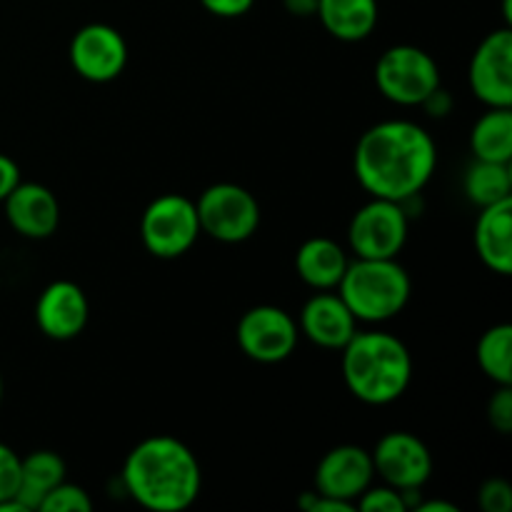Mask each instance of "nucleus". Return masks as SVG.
<instances>
[{
	"mask_svg": "<svg viewBox=\"0 0 512 512\" xmlns=\"http://www.w3.org/2000/svg\"><path fill=\"white\" fill-rule=\"evenodd\" d=\"M298 330L320 348L343 350L345 343L358 333V320L340 295L320 290L300 310Z\"/></svg>",
	"mask_w": 512,
	"mask_h": 512,
	"instance_id": "15",
	"label": "nucleus"
},
{
	"mask_svg": "<svg viewBox=\"0 0 512 512\" xmlns=\"http://www.w3.org/2000/svg\"><path fill=\"white\" fill-rule=\"evenodd\" d=\"M65 480V463L53 450H35L28 458H20V485L15 500L25 510H40L45 495Z\"/></svg>",
	"mask_w": 512,
	"mask_h": 512,
	"instance_id": "20",
	"label": "nucleus"
},
{
	"mask_svg": "<svg viewBox=\"0 0 512 512\" xmlns=\"http://www.w3.org/2000/svg\"><path fill=\"white\" fill-rule=\"evenodd\" d=\"M478 365L493 383L512 385V325L485 330L478 343Z\"/></svg>",
	"mask_w": 512,
	"mask_h": 512,
	"instance_id": "23",
	"label": "nucleus"
},
{
	"mask_svg": "<svg viewBox=\"0 0 512 512\" xmlns=\"http://www.w3.org/2000/svg\"><path fill=\"white\" fill-rule=\"evenodd\" d=\"M200 233L195 203L178 193L155 198L140 218V238L155 258H180L193 248Z\"/></svg>",
	"mask_w": 512,
	"mask_h": 512,
	"instance_id": "6",
	"label": "nucleus"
},
{
	"mask_svg": "<svg viewBox=\"0 0 512 512\" xmlns=\"http://www.w3.org/2000/svg\"><path fill=\"white\" fill-rule=\"evenodd\" d=\"M0 403H3V378H0Z\"/></svg>",
	"mask_w": 512,
	"mask_h": 512,
	"instance_id": "33",
	"label": "nucleus"
},
{
	"mask_svg": "<svg viewBox=\"0 0 512 512\" xmlns=\"http://www.w3.org/2000/svg\"><path fill=\"white\" fill-rule=\"evenodd\" d=\"M5 203V218L13 225L15 233L23 238L43 240L55 233L60 223V205L58 198L40 183H23L20 180L10 190Z\"/></svg>",
	"mask_w": 512,
	"mask_h": 512,
	"instance_id": "16",
	"label": "nucleus"
},
{
	"mask_svg": "<svg viewBox=\"0 0 512 512\" xmlns=\"http://www.w3.org/2000/svg\"><path fill=\"white\" fill-rule=\"evenodd\" d=\"M283 5L288 13L298 15V18H308L318 10V0H283Z\"/></svg>",
	"mask_w": 512,
	"mask_h": 512,
	"instance_id": "31",
	"label": "nucleus"
},
{
	"mask_svg": "<svg viewBox=\"0 0 512 512\" xmlns=\"http://www.w3.org/2000/svg\"><path fill=\"white\" fill-rule=\"evenodd\" d=\"M348 255L335 240L330 238H310L305 240L295 255V268L305 285L315 290L338 288L345 268H348Z\"/></svg>",
	"mask_w": 512,
	"mask_h": 512,
	"instance_id": "18",
	"label": "nucleus"
},
{
	"mask_svg": "<svg viewBox=\"0 0 512 512\" xmlns=\"http://www.w3.org/2000/svg\"><path fill=\"white\" fill-rule=\"evenodd\" d=\"M200 230L220 243H243L253 238L260 225V205L245 188L235 183L210 185L198 200Z\"/></svg>",
	"mask_w": 512,
	"mask_h": 512,
	"instance_id": "7",
	"label": "nucleus"
},
{
	"mask_svg": "<svg viewBox=\"0 0 512 512\" xmlns=\"http://www.w3.org/2000/svg\"><path fill=\"white\" fill-rule=\"evenodd\" d=\"M410 275L395 258H355L338 283V295L355 320L385 323L408 305Z\"/></svg>",
	"mask_w": 512,
	"mask_h": 512,
	"instance_id": "4",
	"label": "nucleus"
},
{
	"mask_svg": "<svg viewBox=\"0 0 512 512\" xmlns=\"http://www.w3.org/2000/svg\"><path fill=\"white\" fill-rule=\"evenodd\" d=\"M20 183V168L13 158L0 153V203L10 195V190Z\"/></svg>",
	"mask_w": 512,
	"mask_h": 512,
	"instance_id": "30",
	"label": "nucleus"
},
{
	"mask_svg": "<svg viewBox=\"0 0 512 512\" xmlns=\"http://www.w3.org/2000/svg\"><path fill=\"white\" fill-rule=\"evenodd\" d=\"M475 248L493 273H512V198L480 208Z\"/></svg>",
	"mask_w": 512,
	"mask_h": 512,
	"instance_id": "17",
	"label": "nucleus"
},
{
	"mask_svg": "<svg viewBox=\"0 0 512 512\" xmlns=\"http://www.w3.org/2000/svg\"><path fill=\"white\" fill-rule=\"evenodd\" d=\"M418 512H458V505L445 503V500H428L418 505Z\"/></svg>",
	"mask_w": 512,
	"mask_h": 512,
	"instance_id": "32",
	"label": "nucleus"
},
{
	"mask_svg": "<svg viewBox=\"0 0 512 512\" xmlns=\"http://www.w3.org/2000/svg\"><path fill=\"white\" fill-rule=\"evenodd\" d=\"M353 165L358 183L373 198L408 203L433 178L438 148L423 125L383 120L358 140Z\"/></svg>",
	"mask_w": 512,
	"mask_h": 512,
	"instance_id": "1",
	"label": "nucleus"
},
{
	"mask_svg": "<svg viewBox=\"0 0 512 512\" xmlns=\"http://www.w3.org/2000/svg\"><path fill=\"white\" fill-rule=\"evenodd\" d=\"M475 160L510 163L512 160V108H490L475 123L470 135Z\"/></svg>",
	"mask_w": 512,
	"mask_h": 512,
	"instance_id": "21",
	"label": "nucleus"
},
{
	"mask_svg": "<svg viewBox=\"0 0 512 512\" xmlns=\"http://www.w3.org/2000/svg\"><path fill=\"white\" fill-rule=\"evenodd\" d=\"M408 240L403 203L373 198L350 220L348 243L355 258H395Z\"/></svg>",
	"mask_w": 512,
	"mask_h": 512,
	"instance_id": "8",
	"label": "nucleus"
},
{
	"mask_svg": "<svg viewBox=\"0 0 512 512\" xmlns=\"http://www.w3.org/2000/svg\"><path fill=\"white\" fill-rule=\"evenodd\" d=\"M343 380L363 403H395L413 380V358L395 335L383 330L355 333L343 348Z\"/></svg>",
	"mask_w": 512,
	"mask_h": 512,
	"instance_id": "3",
	"label": "nucleus"
},
{
	"mask_svg": "<svg viewBox=\"0 0 512 512\" xmlns=\"http://www.w3.org/2000/svg\"><path fill=\"white\" fill-rule=\"evenodd\" d=\"M90 318V305L83 288L73 280H55L40 293L35 305V323L45 338L73 340L83 333Z\"/></svg>",
	"mask_w": 512,
	"mask_h": 512,
	"instance_id": "14",
	"label": "nucleus"
},
{
	"mask_svg": "<svg viewBox=\"0 0 512 512\" xmlns=\"http://www.w3.org/2000/svg\"><path fill=\"white\" fill-rule=\"evenodd\" d=\"M512 173L510 163H490V160H475L465 173V195L478 208L500 203L512 198Z\"/></svg>",
	"mask_w": 512,
	"mask_h": 512,
	"instance_id": "22",
	"label": "nucleus"
},
{
	"mask_svg": "<svg viewBox=\"0 0 512 512\" xmlns=\"http://www.w3.org/2000/svg\"><path fill=\"white\" fill-rule=\"evenodd\" d=\"M373 458L360 445H338L315 468V493L353 503L373 485Z\"/></svg>",
	"mask_w": 512,
	"mask_h": 512,
	"instance_id": "13",
	"label": "nucleus"
},
{
	"mask_svg": "<svg viewBox=\"0 0 512 512\" xmlns=\"http://www.w3.org/2000/svg\"><path fill=\"white\" fill-rule=\"evenodd\" d=\"M378 90L395 105H423L440 88V70L433 55L418 45H393L375 65Z\"/></svg>",
	"mask_w": 512,
	"mask_h": 512,
	"instance_id": "5",
	"label": "nucleus"
},
{
	"mask_svg": "<svg viewBox=\"0 0 512 512\" xmlns=\"http://www.w3.org/2000/svg\"><path fill=\"white\" fill-rule=\"evenodd\" d=\"M355 508L360 512H405L408 510V503H405L403 493L390 485H380V488H373L370 485L358 500H355Z\"/></svg>",
	"mask_w": 512,
	"mask_h": 512,
	"instance_id": "25",
	"label": "nucleus"
},
{
	"mask_svg": "<svg viewBox=\"0 0 512 512\" xmlns=\"http://www.w3.org/2000/svg\"><path fill=\"white\" fill-rule=\"evenodd\" d=\"M123 483L143 508L180 512L198 500L203 473L188 445L170 435H153L125 458Z\"/></svg>",
	"mask_w": 512,
	"mask_h": 512,
	"instance_id": "2",
	"label": "nucleus"
},
{
	"mask_svg": "<svg viewBox=\"0 0 512 512\" xmlns=\"http://www.w3.org/2000/svg\"><path fill=\"white\" fill-rule=\"evenodd\" d=\"M370 458L375 475L400 493H418L433 475V455L428 445L405 430L383 435Z\"/></svg>",
	"mask_w": 512,
	"mask_h": 512,
	"instance_id": "9",
	"label": "nucleus"
},
{
	"mask_svg": "<svg viewBox=\"0 0 512 512\" xmlns=\"http://www.w3.org/2000/svg\"><path fill=\"white\" fill-rule=\"evenodd\" d=\"M70 63L80 78L90 83H110L128 63V45L113 25H83L70 43Z\"/></svg>",
	"mask_w": 512,
	"mask_h": 512,
	"instance_id": "12",
	"label": "nucleus"
},
{
	"mask_svg": "<svg viewBox=\"0 0 512 512\" xmlns=\"http://www.w3.org/2000/svg\"><path fill=\"white\" fill-rule=\"evenodd\" d=\"M315 15L333 38L358 43L378 25V0H318Z\"/></svg>",
	"mask_w": 512,
	"mask_h": 512,
	"instance_id": "19",
	"label": "nucleus"
},
{
	"mask_svg": "<svg viewBox=\"0 0 512 512\" xmlns=\"http://www.w3.org/2000/svg\"><path fill=\"white\" fill-rule=\"evenodd\" d=\"M488 420L498 433H512V385H500L488 403Z\"/></svg>",
	"mask_w": 512,
	"mask_h": 512,
	"instance_id": "28",
	"label": "nucleus"
},
{
	"mask_svg": "<svg viewBox=\"0 0 512 512\" xmlns=\"http://www.w3.org/2000/svg\"><path fill=\"white\" fill-rule=\"evenodd\" d=\"M93 510V500L85 493L80 485L60 483L45 495V500L40 503V512H88Z\"/></svg>",
	"mask_w": 512,
	"mask_h": 512,
	"instance_id": "24",
	"label": "nucleus"
},
{
	"mask_svg": "<svg viewBox=\"0 0 512 512\" xmlns=\"http://www.w3.org/2000/svg\"><path fill=\"white\" fill-rule=\"evenodd\" d=\"M470 88L488 108H512V30L490 33L470 60Z\"/></svg>",
	"mask_w": 512,
	"mask_h": 512,
	"instance_id": "11",
	"label": "nucleus"
},
{
	"mask_svg": "<svg viewBox=\"0 0 512 512\" xmlns=\"http://www.w3.org/2000/svg\"><path fill=\"white\" fill-rule=\"evenodd\" d=\"M238 345L250 360L263 365L283 363L293 355L300 330L293 315L275 305L250 308L238 323Z\"/></svg>",
	"mask_w": 512,
	"mask_h": 512,
	"instance_id": "10",
	"label": "nucleus"
},
{
	"mask_svg": "<svg viewBox=\"0 0 512 512\" xmlns=\"http://www.w3.org/2000/svg\"><path fill=\"white\" fill-rule=\"evenodd\" d=\"M253 3L255 0H200V5L218 18H240L253 8Z\"/></svg>",
	"mask_w": 512,
	"mask_h": 512,
	"instance_id": "29",
	"label": "nucleus"
},
{
	"mask_svg": "<svg viewBox=\"0 0 512 512\" xmlns=\"http://www.w3.org/2000/svg\"><path fill=\"white\" fill-rule=\"evenodd\" d=\"M20 485V455L0 443V503L15 498Z\"/></svg>",
	"mask_w": 512,
	"mask_h": 512,
	"instance_id": "27",
	"label": "nucleus"
},
{
	"mask_svg": "<svg viewBox=\"0 0 512 512\" xmlns=\"http://www.w3.org/2000/svg\"><path fill=\"white\" fill-rule=\"evenodd\" d=\"M478 503L483 512H510L512 510V488L508 480L490 478L485 480L478 493Z\"/></svg>",
	"mask_w": 512,
	"mask_h": 512,
	"instance_id": "26",
	"label": "nucleus"
}]
</instances>
